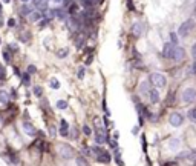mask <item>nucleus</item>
Wrapping results in <instances>:
<instances>
[{"instance_id": "f257e3e1", "label": "nucleus", "mask_w": 196, "mask_h": 166, "mask_svg": "<svg viewBox=\"0 0 196 166\" xmlns=\"http://www.w3.org/2000/svg\"><path fill=\"white\" fill-rule=\"evenodd\" d=\"M93 125H95V141H96V145H103V143H107V132L106 129L101 126V122H100V118L95 117L93 118Z\"/></svg>"}, {"instance_id": "f03ea898", "label": "nucleus", "mask_w": 196, "mask_h": 166, "mask_svg": "<svg viewBox=\"0 0 196 166\" xmlns=\"http://www.w3.org/2000/svg\"><path fill=\"white\" fill-rule=\"evenodd\" d=\"M149 83L156 88V89H161V88H165L167 85V77L161 73H152L150 77H149Z\"/></svg>"}, {"instance_id": "7ed1b4c3", "label": "nucleus", "mask_w": 196, "mask_h": 166, "mask_svg": "<svg viewBox=\"0 0 196 166\" xmlns=\"http://www.w3.org/2000/svg\"><path fill=\"white\" fill-rule=\"evenodd\" d=\"M181 102L182 105H191L193 102H196V88L193 86L185 88L181 94Z\"/></svg>"}, {"instance_id": "20e7f679", "label": "nucleus", "mask_w": 196, "mask_h": 166, "mask_svg": "<svg viewBox=\"0 0 196 166\" xmlns=\"http://www.w3.org/2000/svg\"><path fill=\"white\" fill-rule=\"evenodd\" d=\"M58 154H60L61 158L70 160V158L75 157V149H74L70 145H67V143H60L58 145Z\"/></svg>"}, {"instance_id": "39448f33", "label": "nucleus", "mask_w": 196, "mask_h": 166, "mask_svg": "<svg viewBox=\"0 0 196 166\" xmlns=\"http://www.w3.org/2000/svg\"><path fill=\"white\" fill-rule=\"evenodd\" d=\"M193 29H194V22L191 19H188V20L181 23V26L178 29V36L179 37H187V36H190L193 32Z\"/></svg>"}, {"instance_id": "423d86ee", "label": "nucleus", "mask_w": 196, "mask_h": 166, "mask_svg": "<svg viewBox=\"0 0 196 166\" xmlns=\"http://www.w3.org/2000/svg\"><path fill=\"white\" fill-rule=\"evenodd\" d=\"M168 123L173 126V128H179V126H182V123H184V115L181 114V112H172L170 115H168Z\"/></svg>"}, {"instance_id": "0eeeda50", "label": "nucleus", "mask_w": 196, "mask_h": 166, "mask_svg": "<svg viewBox=\"0 0 196 166\" xmlns=\"http://www.w3.org/2000/svg\"><path fill=\"white\" fill-rule=\"evenodd\" d=\"M175 48H176V46H173V45H172L170 42L168 43H165L164 45V48H162V57L164 59H168V60H173V54H175Z\"/></svg>"}, {"instance_id": "6e6552de", "label": "nucleus", "mask_w": 196, "mask_h": 166, "mask_svg": "<svg viewBox=\"0 0 196 166\" xmlns=\"http://www.w3.org/2000/svg\"><path fill=\"white\" fill-rule=\"evenodd\" d=\"M95 160L98 161V163H101V164H109L110 163V160H112V155L104 149L101 154H98V155H95Z\"/></svg>"}, {"instance_id": "1a4fd4ad", "label": "nucleus", "mask_w": 196, "mask_h": 166, "mask_svg": "<svg viewBox=\"0 0 196 166\" xmlns=\"http://www.w3.org/2000/svg\"><path fill=\"white\" fill-rule=\"evenodd\" d=\"M23 131L26 132L28 135H31V137H34V135H37V134H38L37 128H35L31 122H24V123H23Z\"/></svg>"}, {"instance_id": "9d476101", "label": "nucleus", "mask_w": 196, "mask_h": 166, "mask_svg": "<svg viewBox=\"0 0 196 166\" xmlns=\"http://www.w3.org/2000/svg\"><path fill=\"white\" fill-rule=\"evenodd\" d=\"M147 97H149V100H150V103L152 105H158L159 103V91L155 88V89H150V92H149V96H147Z\"/></svg>"}, {"instance_id": "9b49d317", "label": "nucleus", "mask_w": 196, "mask_h": 166, "mask_svg": "<svg viewBox=\"0 0 196 166\" xmlns=\"http://www.w3.org/2000/svg\"><path fill=\"white\" fill-rule=\"evenodd\" d=\"M144 32V25L141 22H136V23H133L132 25V34L135 36V37H141V34Z\"/></svg>"}, {"instance_id": "f8f14e48", "label": "nucleus", "mask_w": 196, "mask_h": 166, "mask_svg": "<svg viewBox=\"0 0 196 166\" xmlns=\"http://www.w3.org/2000/svg\"><path fill=\"white\" fill-rule=\"evenodd\" d=\"M179 146H181V140L178 137H173V138L168 140V149L170 151H178Z\"/></svg>"}, {"instance_id": "ddd939ff", "label": "nucleus", "mask_w": 196, "mask_h": 166, "mask_svg": "<svg viewBox=\"0 0 196 166\" xmlns=\"http://www.w3.org/2000/svg\"><path fill=\"white\" fill-rule=\"evenodd\" d=\"M185 51H184V48H181V46H176L175 48V54H173V62H181V60H184V54Z\"/></svg>"}, {"instance_id": "4468645a", "label": "nucleus", "mask_w": 196, "mask_h": 166, "mask_svg": "<svg viewBox=\"0 0 196 166\" xmlns=\"http://www.w3.org/2000/svg\"><path fill=\"white\" fill-rule=\"evenodd\" d=\"M60 134L63 137H67L69 135V123L64 120V118H61L60 120Z\"/></svg>"}, {"instance_id": "2eb2a0df", "label": "nucleus", "mask_w": 196, "mask_h": 166, "mask_svg": "<svg viewBox=\"0 0 196 166\" xmlns=\"http://www.w3.org/2000/svg\"><path fill=\"white\" fill-rule=\"evenodd\" d=\"M150 89H152V88H150V83H149V82H145V80L141 82V85H139V92L142 94V96L147 97V96H149V92H150Z\"/></svg>"}, {"instance_id": "dca6fc26", "label": "nucleus", "mask_w": 196, "mask_h": 166, "mask_svg": "<svg viewBox=\"0 0 196 166\" xmlns=\"http://www.w3.org/2000/svg\"><path fill=\"white\" fill-rule=\"evenodd\" d=\"M2 57H3V60H5L6 63H11V60H12V53H11V49H9V46H8V45L3 48Z\"/></svg>"}, {"instance_id": "f3484780", "label": "nucleus", "mask_w": 196, "mask_h": 166, "mask_svg": "<svg viewBox=\"0 0 196 166\" xmlns=\"http://www.w3.org/2000/svg\"><path fill=\"white\" fill-rule=\"evenodd\" d=\"M11 102V97H9V94L3 89H0V103H3V105H8Z\"/></svg>"}, {"instance_id": "a211bd4d", "label": "nucleus", "mask_w": 196, "mask_h": 166, "mask_svg": "<svg viewBox=\"0 0 196 166\" xmlns=\"http://www.w3.org/2000/svg\"><path fill=\"white\" fill-rule=\"evenodd\" d=\"M113 155H115V160H116L118 166H124V161H122V158H121V149L119 148L113 149Z\"/></svg>"}, {"instance_id": "6ab92c4d", "label": "nucleus", "mask_w": 196, "mask_h": 166, "mask_svg": "<svg viewBox=\"0 0 196 166\" xmlns=\"http://www.w3.org/2000/svg\"><path fill=\"white\" fill-rule=\"evenodd\" d=\"M31 12H32V9H31L26 3L21 5V8H20V14H21V15H31Z\"/></svg>"}, {"instance_id": "aec40b11", "label": "nucleus", "mask_w": 196, "mask_h": 166, "mask_svg": "<svg viewBox=\"0 0 196 166\" xmlns=\"http://www.w3.org/2000/svg\"><path fill=\"white\" fill-rule=\"evenodd\" d=\"M187 160H188L191 164H196V149H191V151H188Z\"/></svg>"}, {"instance_id": "412c9836", "label": "nucleus", "mask_w": 196, "mask_h": 166, "mask_svg": "<svg viewBox=\"0 0 196 166\" xmlns=\"http://www.w3.org/2000/svg\"><path fill=\"white\" fill-rule=\"evenodd\" d=\"M34 2V6L38 8V9H46V0H32Z\"/></svg>"}, {"instance_id": "4be33fe9", "label": "nucleus", "mask_w": 196, "mask_h": 166, "mask_svg": "<svg viewBox=\"0 0 196 166\" xmlns=\"http://www.w3.org/2000/svg\"><path fill=\"white\" fill-rule=\"evenodd\" d=\"M69 56V49L67 48H63V49H58L57 51V57L58 59H64V57H67Z\"/></svg>"}, {"instance_id": "5701e85b", "label": "nucleus", "mask_w": 196, "mask_h": 166, "mask_svg": "<svg viewBox=\"0 0 196 166\" xmlns=\"http://www.w3.org/2000/svg\"><path fill=\"white\" fill-rule=\"evenodd\" d=\"M168 39H170V43L173 45V46H178V34L176 32H170Z\"/></svg>"}, {"instance_id": "b1692460", "label": "nucleus", "mask_w": 196, "mask_h": 166, "mask_svg": "<svg viewBox=\"0 0 196 166\" xmlns=\"http://www.w3.org/2000/svg\"><path fill=\"white\" fill-rule=\"evenodd\" d=\"M8 158H9L11 164H18V157L14 152H8Z\"/></svg>"}, {"instance_id": "393cba45", "label": "nucleus", "mask_w": 196, "mask_h": 166, "mask_svg": "<svg viewBox=\"0 0 196 166\" xmlns=\"http://www.w3.org/2000/svg\"><path fill=\"white\" fill-rule=\"evenodd\" d=\"M6 80V68L0 65V83Z\"/></svg>"}, {"instance_id": "a878e982", "label": "nucleus", "mask_w": 196, "mask_h": 166, "mask_svg": "<svg viewBox=\"0 0 196 166\" xmlns=\"http://www.w3.org/2000/svg\"><path fill=\"white\" fill-rule=\"evenodd\" d=\"M188 118L193 122V123H196V106L194 108H191L190 111H188Z\"/></svg>"}, {"instance_id": "bb28decb", "label": "nucleus", "mask_w": 196, "mask_h": 166, "mask_svg": "<svg viewBox=\"0 0 196 166\" xmlns=\"http://www.w3.org/2000/svg\"><path fill=\"white\" fill-rule=\"evenodd\" d=\"M32 92H34L35 97H43V89H41V86H34Z\"/></svg>"}, {"instance_id": "cd10ccee", "label": "nucleus", "mask_w": 196, "mask_h": 166, "mask_svg": "<svg viewBox=\"0 0 196 166\" xmlns=\"http://www.w3.org/2000/svg\"><path fill=\"white\" fill-rule=\"evenodd\" d=\"M41 17H43V14H41V12H38V11L31 12V20H32V22H37V20H40Z\"/></svg>"}, {"instance_id": "c85d7f7f", "label": "nucleus", "mask_w": 196, "mask_h": 166, "mask_svg": "<svg viewBox=\"0 0 196 166\" xmlns=\"http://www.w3.org/2000/svg\"><path fill=\"white\" fill-rule=\"evenodd\" d=\"M49 86H51L52 89H58L60 88V82L57 79H51V80H49Z\"/></svg>"}, {"instance_id": "c756f323", "label": "nucleus", "mask_w": 196, "mask_h": 166, "mask_svg": "<svg viewBox=\"0 0 196 166\" xmlns=\"http://www.w3.org/2000/svg\"><path fill=\"white\" fill-rule=\"evenodd\" d=\"M75 161H77V166H87V160L84 157H77Z\"/></svg>"}, {"instance_id": "7c9ffc66", "label": "nucleus", "mask_w": 196, "mask_h": 166, "mask_svg": "<svg viewBox=\"0 0 196 166\" xmlns=\"http://www.w3.org/2000/svg\"><path fill=\"white\" fill-rule=\"evenodd\" d=\"M77 9H78V5L72 2V5L69 6V11H67V12H69L70 15H74V14H75V12H77Z\"/></svg>"}, {"instance_id": "2f4dec72", "label": "nucleus", "mask_w": 196, "mask_h": 166, "mask_svg": "<svg viewBox=\"0 0 196 166\" xmlns=\"http://www.w3.org/2000/svg\"><path fill=\"white\" fill-rule=\"evenodd\" d=\"M81 131H83V134H84V135H90V134H92V129H90V126H89V125H86V123L83 125Z\"/></svg>"}, {"instance_id": "473e14b6", "label": "nucleus", "mask_w": 196, "mask_h": 166, "mask_svg": "<svg viewBox=\"0 0 196 166\" xmlns=\"http://www.w3.org/2000/svg\"><path fill=\"white\" fill-rule=\"evenodd\" d=\"M21 82H23L24 85H29V82H31V74H28V73L23 74V76H21Z\"/></svg>"}, {"instance_id": "72a5a7b5", "label": "nucleus", "mask_w": 196, "mask_h": 166, "mask_svg": "<svg viewBox=\"0 0 196 166\" xmlns=\"http://www.w3.org/2000/svg\"><path fill=\"white\" fill-rule=\"evenodd\" d=\"M57 108L58 109H66L67 108V102L66 100H58L57 102Z\"/></svg>"}, {"instance_id": "f704fd0d", "label": "nucleus", "mask_w": 196, "mask_h": 166, "mask_svg": "<svg viewBox=\"0 0 196 166\" xmlns=\"http://www.w3.org/2000/svg\"><path fill=\"white\" fill-rule=\"evenodd\" d=\"M9 46V49H11V53L14 54V53H18V46L15 45V43H11V45H8Z\"/></svg>"}, {"instance_id": "c9c22d12", "label": "nucleus", "mask_w": 196, "mask_h": 166, "mask_svg": "<svg viewBox=\"0 0 196 166\" xmlns=\"http://www.w3.org/2000/svg\"><path fill=\"white\" fill-rule=\"evenodd\" d=\"M20 39H21V42H29L31 34H29V32H26V34H21V36H20Z\"/></svg>"}, {"instance_id": "e433bc0d", "label": "nucleus", "mask_w": 196, "mask_h": 166, "mask_svg": "<svg viewBox=\"0 0 196 166\" xmlns=\"http://www.w3.org/2000/svg\"><path fill=\"white\" fill-rule=\"evenodd\" d=\"M35 73H37V68L34 65H29L28 66V74H35Z\"/></svg>"}, {"instance_id": "4c0bfd02", "label": "nucleus", "mask_w": 196, "mask_h": 166, "mask_svg": "<svg viewBox=\"0 0 196 166\" xmlns=\"http://www.w3.org/2000/svg\"><path fill=\"white\" fill-rule=\"evenodd\" d=\"M83 154H84V155H90V154H92V149H90L89 146L84 145V148H83Z\"/></svg>"}, {"instance_id": "58836bf2", "label": "nucleus", "mask_w": 196, "mask_h": 166, "mask_svg": "<svg viewBox=\"0 0 196 166\" xmlns=\"http://www.w3.org/2000/svg\"><path fill=\"white\" fill-rule=\"evenodd\" d=\"M138 132H139V125H135V126L132 128V134H133V135H138Z\"/></svg>"}, {"instance_id": "ea45409f", "label": "nucleus", "mask_w": 196, "mask_h": 166, "mask_svg": "<svg viewBox=\"0 0 196 166\" xmlns=\"http://www.w3.org/2000/svg\"><path fill=\"white\" fill-rule=\"evenodd\" d=\"M141 145H142V151L147 152V148H145V137H144V135L141 137Z\"/></svg>"}, {"instance_id": "a19ab883", "label": "nucleus", "mask_w": 196, "mask_h": 166, "mask_svg": "<svg viewBox=\"0 0 196 166\" xmlns=\"http://www.w3.org/2000/svg\"><path fill=\"white\" fill-rule=\"evenodd\" d=\"M78 79H84V68L78 69Z\"/></svg>"}, {"instance_id": "79ce46f5", "label": "nucleus", "mask_w": 196, "mask_h": 166, "mask_svg": "<svg viewBox=\"0 0 196 166\" xmlns=\"http://www.w3.org/2000/svg\"><path fill=\"white\" fill-rule=\"evenodd\" d=\"M190 74H194L196 76V60L193 62V65H191V69H190Z\"/></svg>"}, {"instance_id": "37998d69", "label": "nucleus", "mask_w": 196, "mask_h": 166, "mask_svg": "<svg viewBox=\"0 0 196 166\" xmlns=\"http://www.w3.org/2000/svg\"><path fill=\"white\" fill-rule=\"evenodd\" d=\"M49 131H51V137H55V134H57V131H55V126H49Z\"/></svg>"}, {"instance_id": "c03bdc74", "label": "nucleus", "mask_w": 196, "mask_h": 166, "mask_svg": "<svg viewBox=\"0 0 196 166\" xmlns=\"http://www.w3.org/2000/svg\"><path fill=\"white\" fill-rule=\"evenodd\" d=\"M8 26H9V28H14V26H15V20H14V19H9V20H8Z\"/></svg>"}, {"instance_id": "a18cd8bd", "label": "nucleus", "mask_w": 196, "mask_h": 166, "mask_svg": "<svg viewBox=\"0 0 196 166\" xmlns=\"http://www.w3.org/2000/svg\"><path fill=\"white\" fill-rule=\"evenodd\" d=\"M191 56H193V59L196 60V43L191 46Z\"/></svg>"}, {"instance_id": "49530a36", "label": "nucleus", "mask_w": 196, "mask_h": 166, "mask_svg": "<svg viewBox=\"0 0 196 166\" xmlns=\"http://www.w3.org/2000/svg\"><path fill=\"white\" fill-rule=\"evenodd\" d=\"M47 23H49V20H47V19H44V20H41V22H40V26L43 28V26H46V25H47Z\"/></svg>"}, {"instance_id": "de8ad7c7", "label": "nucleus", "mask_w": 196, "mask_h": 166, "mask_svg": "<svg viewBox=\"0 0 196 166\" xmlns=\"http://www.w3.org/2000/svg\"><path fill=\"white\" fill-rule=\"evenodd\" d=\"M81 45H83V37H78V39H77V46L80 48Z\"/></svg>"}, {"instance_id": "09e8293b", "label": "nucleus", "mask_w": 196, "mask_h": 166, "mask_svg": "<svg viewBox=\"0 0 196 166\" xmlns=\"http://www.w3.org/2000/svg\"><path fill=\"white\" fill-rule=\"evenodd\" d=\"M118 137H119V134L115 131V132H113V140H115V141H118Z\"/></svg>"}, {"instance_id": "8fccbe9b", "label": "nucleus", "mask_w": 196, "mask_h": 166, "mask_svg": "<svg viewBox=\"0 0 196 166\" xmlns=\"http://www.w3.org/2000/svg\"><path fill=\"white\" fill-rule=\"evenodd\" d=\"M127 6H129V9H133V5H132V0H127Z\"/></svg>"}, {"instance_id": "3c124183", "label": "nucleus", "mask_w": 196, "mask_h": 166, "mask_svg": "<svg viewBox=\"0 0 196 166\" xmlns=\"http://www.w3.org/2000/svg\"><path fill=\"white\" fill-rule=\"evenodd\" d=\"M72 137H74V138H77V137H78V132H77L75 129H74V131H72Z\"/></svg>"}, {"instance_id": "603ef678", "label": "nucleus", "mask_w": 196, "mask_h": 166, "mask_svg": "<svg viewBox=\"0 0 196 166\" xmlns=\"http://www.w3.org/2000/svg\"><path fill=\"white\" fill-rule=\"evenodd\" d=\"M90 63H92V56H89L87 60H86V65H90Z\"/></svg>"}, {"instance_id": "864d4df0", "label": "nucleus", "mask_w": 196, "mask_h": 166, "mask_svg": "<svg viewBox=\"0 0 196 166\" xmlns=\"http://www.w3.org/2000/svg\"><path fill=\"white\" fill-rule=\"evenodd\" d=\"M11 2V0H3V3H9Z\"/></svg>"}, {"instance_id": "5fc2aeb1", "label": "nucleus", "mask_w": 196, "mask_h": 166, "mask_svg": "<svg viewBox=\"0 0 196 166\" xmlns=\"http://www.w3.org/2000/svg\"><path fill=\"white\" fill-rule=\"evenodd\" d=\"M21 2H23V3H26V2H29V0H21Z\"/></svg>"}, {"instance_id": "6e6d98bb", "label": "nucleus", "mask_w": 196, "mask_h": 166, "mask_svg": "<svg viewBox=\"0 0 196 166\" xmlns=\"http://www.w3.org/2000/svg\"><path fill=\"white\" fill-rule=\"evenodd\" d=\"M0 15H2V5H0Z\"/></svg>"}]
</instances>
